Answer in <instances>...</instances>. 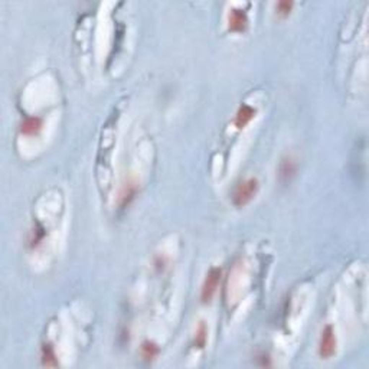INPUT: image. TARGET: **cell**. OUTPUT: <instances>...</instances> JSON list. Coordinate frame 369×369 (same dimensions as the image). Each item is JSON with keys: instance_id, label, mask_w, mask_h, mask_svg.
Returning a JSON list of instances; mask_svg holds the SVG:
<instances>
[{"instance_id": "6da1fadb", "label": "cell", "mask_w": 369, "mask_h": 369, "mask_svg": "<svg viewBox=\"0 0 369 369\" xmlns=\"http://www.w3.org/2000/svg\"><path fill=\"white\" fill-rule=\"evenodd\" d=\"M258 191V180L256 177H250L245 179L244 182H241L240 185L235 188L234 195H232V202L237 208H242L245 207Z\"/></svg>"}, {"instance_id": "7a4b0ae2", "label": "cell", "mask_w": 369, "mask_h": 369, "mask_svg": "<svg viewBox=\"0 0 369 369\" xmlns=\"http://www.w3.org/2000/svg\"><path fill=\"white\" fill-rule=\"evenodd\" d=\"M221 275H222V271L216 267L211 268L207 274V278L202 284V291H201V300L204 303H209L215 293H216V289L219 286V281H221Z\"/></svg>"}, {"instance_id": "3957f363", "label": "cell", "mask_w": 369, "mask_h": 369, "mask_svg": "<svg viewBox=\"0 0 369 369\" xmlns=\"http://www.w3.org/2000/svg\"><path fill=\"white\" fill-rule=\"evenodd\" d=\"M336 352V336L333 332V327L327 324L321 332L320 342H319V355L323 359L332 358Z\"/></svg>"}, {"instance_id": "277c9868", "label": "cell", "mask_w": 369, "mask_h": 369, "mask_svg": "<svg viewBox=\"0 0 369 369\" xmlns=\"http://www.w3.org/2000/svg\"><path fill=\"white\" fill-rule=\"evenodd\" d=\"M248 25V17L244 9L234 7L228 15V28L231 32H244Z\"/></svg>"}, {"instance_id": "5b68a950", "label": "cell", "mask_w": 369, "mask_h": 369, "mask_svg": "<svg viewBox=\"0 0 369 369\" xmlns=\"http://www.w3.org/2000/svg\"><path fill=\"white\" fill-rule=\"evenodd\" d=\"M42 129V120L39 117H26L20 123V133L25 136H35Z\"/></svg>"}, {"instance_id": "8992f818", "label": "cell", "mask_w": 369, "mask_h": 369, "mask_svg": "<svg viewBox=\"0 0 369 369\" xmlns=\"http://www.w3.org/2000/svg\"><path fill=\"white\" fill-rule=\"evenodd\" d=\"M254 115H256V110L253 107H250L248 104H242L235 115V126L238 129H244L253 120Z\"/></svg>"}, {"instance_id": "52a82bcc", "label": "cell", "mask_w": 369, "mask_h": 369, "mask_svg": "<svg viewBox=\"0 0 369 369\" xmlns=\"http://www.w3.org/2000/svg\"><path fill=\"white\" fill-rule=\"evenodd\" d=\"M42 364L45 367H58L56 356H55V352H53L51 345L42 346Z\"/></svg>"}, {"instance_id": "ba28073f", "label": "cell", "mask_w": 369, "mask_h": 369, "mask_svg": "<svg viewBox=\"0 0 369 369\" xmlns=\"http://www.w3.org/2000/svg\"><path fill=\"white\" fill-rule=\"evenodd\" d=\"M159 353V348L153 343V342H143L142 345V356L146 361H152L156 355Z\"/></svg>"}, {"instance_id": "9c48e42d", "label": "cell", "mask_w": 369, "mask_h": 369, "mask_svg": "<svg viewBox=\"0 0 369 369\" xmlns=\"http://www.w3.org/2000/svg\"><path fill=\"white\" fill-rule=\"evenodd\" d=\"M294 170H296V167H294V163L291 161V159H286L280 164V176L283 179H289L294 173Z\"/></svg>"}, {"instance_id": "30bf717a", "label": "cell", "mask_w": 369, "mask_h": 369, "mask_svg": "<svg viewBox=\"0 0 369 369\" xmlns=\"http://www.w3.org/2000/svg\"><path fill=\"white\" fill-rule=\"evenodd\" d=\"M207 340V326L204 324V321L199 324L198 330H196V339H195V345L196 348H204Z\"/></svg>"}, {"instance_id": "8fae6325", "label": "cell", "mask_w": 369, "mask_h": 369, "mask_svg": "<svg viewBox=\"0 0 369 369\" xmlns=\"http://www.w3.org/2000/svg\"><path fill=\"white\" fill-rule=\"evenodd\" d=\"M134 193H136V186H134L133 183L126 185V186H124V189H123V192H121V205L129 204L130 199L134 196Z\"/></svg>"}, {"instance_id": "7c38bea8", "label": "cell", "mask_w": 369, "mask_h": 369, "mask_svg": "<svg viewBox=\"0 0 369 369\" xmlns=\"http://www.w3.org/2000/svg\"><path fill=\"white\" fill-rule=\"evenodd\" d=\"M291 7H293V1H287V0L278 1V3L275 4V10H277V13L281 15V16H287L290 13V10H291Z\"/></svg>"}]
</instances>
